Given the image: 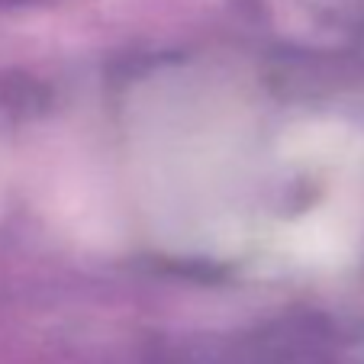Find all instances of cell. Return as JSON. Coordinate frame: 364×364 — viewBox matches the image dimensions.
<instances>
[{
  "mask_svg": "<svg viewBox=\"0 0 364 364\" xmlns=\"http://www.w3.org/2000/svg\"><path fill=\"white\" fill-rule=\"evenodd\" d=\"M0 4H26V0H0Z\"/></svg>",
  "mask_w": 364,
  "mask_h": 364,
  "instance_id": "6da1fadb",
  "label": "cell"
}]
</instances>
